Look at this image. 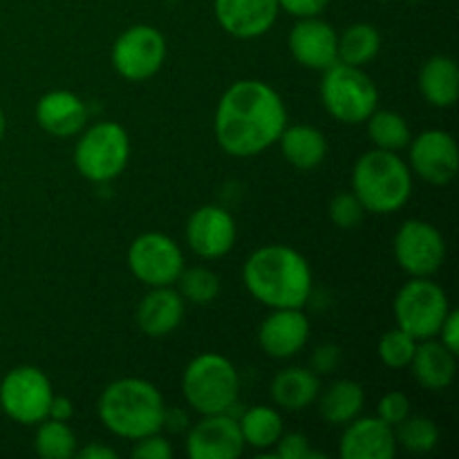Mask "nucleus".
Here are the masks:
<instances>
[{"label": "nucleus", "instance_id": "26", "mask_svg": "<svg viewBox=\"0 0 459 459\" xmlns=\"http://www.w3.org/2000/svg\"><path fill=\"white\" fill-rule=\"evenodd\" d=\"M318 412L332 426H345L361 415L366 406V390L359 381L339 379L318 393Z\"/></svg>", "mask_w": 459, "mask_h": 459}, {"label": "nucleus", "instance_id": "32", "mask_svg": "<svg viewBox=\"0 0 459 459\" xmlns=\"http://www.w3.org/2000/svg\"><path fill=\"white\" fill-rule=\"evenodd\" d=\"M175 285L179 296L191 305H211L220 296V278L209 267H184Z\"/></svg>", "mask_w": 459, "mask_h": 459}, {"label": "nucleus", "instance_id": "12", "mask_svg": "<svg viewBox=\"0 0 459 459\" xmlns=\"http://www.w3.org/2000/svg\"><path fill=\"white\" fill-rule=\"evenodd\" d=\"M112 67L128 81H146L161 70L166 61V39L157 27L133 25L117 36L110 52Z\"/></svg>", "mask_w": 459, "mask_h": 459}, {"label": "nucleus", "instance_id": "37", "mask_svg": "<svg viewBox=\"0 0 459 459\" xmlns=\"http://www.w3.org/2000/svg\"><path fill=\"white\" fill-rule=\"evenodd\" d=\"M130 455L134 459H170L173 457V446L160 430V433H151L146 437L134 439Z\"/></svg>", "mask_w": 459, "mask_h": 459}, {"label": "nucleus", "instance_id": "29", "mask_svg": "<svg viewBox=\"0 0 459 459\" xmlns=\"http://www.w3.org/2000/svg\"><path fill=\"white\" fill-rule=\"evenodd\" d=\"M366 126L370 142L375 143V148H381V151L399 152L411 143V126L406 124V119L399 112L379 110L377 108L366 119Z\"/></svg>", "mask_w": 459, "mask_h": 459}, {"label": "nucleus", "instance_id": "36", "mask_svg": "<svg viewBox=\"0 0 459 459\" xmlns=\"http://www.w3.org/2000/svg\"><path fill=\"white\" fill-rule=\"evenodd\" d=\"M408 415H411V399L406 397V393H399V390L385 393L377 403V417L388 426H393V429L402 424Z\"/></svg>", "mask_w": 459, "mask_h": 459}, {"label": "nucleus", "instance_id": "9", "mask_svg": "<svg viewBox=\"0 0 459 459\" xmlns=\"http://www.w3.org/2000/svg\"><path fill=\"white\" fill-rule=\"evenodd\" d=\"M52 397V381L36 366L12 368L0 381V408L21 426H36L48 420Z\"/></svg>", "mask_w": 459, "mask_h": 459}, {"label": "nucleus", "instance_id": "23", "mask_svg": "<svg viewBox=\"0 0 459 459\" xmlns=\"http://www.w3.org/2000/svg\"><path fill=\"white\" fill-rule=\"evenodd\" d=\"M321 393V379L312 368L291 366L278 372L269 385L273 406L287 412H300L312 406Z\"/></svg>", "mask_w": 459, "mask_h": 459}, {"label": "nucleus", "instance_id": "22", "mask_svg": "<svg viewBox=\"0 0 459 459\" xmlns=\"http://www.w3.org/2000/svg\"><path fill=\"white\" fill-rule=\"evenodd\" d=\"M408 368L421 388L430 390V393H442L455 379L457 354L442 345L439 339H426L417 343Z\"/></svg>", "mask_w": 459, "mask_h": 459}, {"label": "nucleus", "instance_id": "7", "mask_svg": "<svg viewBox=\"0 0 459 459\" xmlns=\"http://www.w3.org/2000/svg\"><path fill=\"white\" fill-rule=\"evenodd\" d=\"M74 166L83 179L92 184H108L119 178L130 160L128 130L117 121H99L85 126L76 134Z\"/></svg>", "mask_w": 459, "mask_h": 459}, {"label": "nucleus", "instance_id": "33", "mask_svg": "<svg viewBox=\"0 0 459 459\" xmlns=\"http://www.w3.org/2000/svg\"><path fill=\"white\" fill-rule=\"evenodd\" d=\"M417 343L420 341L415 336L403 332L402 327H393V330L381 334L379 343H377V354H379V361L385 368H390V370H403V368L411 366Z\"/></svg>", "mask_w": 459, "mask_h": 459}, {"label": "nucleus", "instance_id": "24", "mask_svg": "<svg viewBox=\"0 0 459 459\" xmlns=\"http://www.w3.org/2000/svg\"><path fill=\"white\" fill-rule=\"evenodd\" d=\"M420 92L433 108H453L459 97V67L455 58L435 54L420 70Z\"/></svg>", "mask_w": 459, "mask_h": 459}, {"label": "nucleus", "instance_id": "6", "mask_svg": "<svg viewBox=\"0 0 459 459\" xmlns=\"http://www.w3.org/2000/svg\"><path fill=\"white\" fill-rule=\"evenodd\" d=\"M323 108L341 124H366L379 106V90L363 67L336 61L321 76Z\"/></svg>", "mask_w": 459, "mask_h": 459}, {"label": "nucleus", "instance_id": "17", "mask_svg": "<svg viewBox=\"0 0 459 459\" xmlns=\"http://www.w3.org/2000/svg\"><path fill=\"white\" fill-rule=\"evenodd\" d=\"M309 334H312V325L303 309H272L258 327V345L267 357L287 361L303 352Z\"/></svg>", "mask_w": 459, "mask_h": 459}, {"label": "nucleus", "instance_id": "13", "mask_svg": "<svg viewBox=\"0 0 459 459\" xmlns=\"http://www.w3.org/2000/svg\"><path fill=\"white\" fill-rule=\"evenodd\" d=\"M411 173L433 186L453 182L459 170V148L455 137L442 128H430L411 137L408 143Z\"/></svg>", "mask_w": 459, "mask_h": 459}, {"label": "nucleus", "instance_id": "39", "mask_svg": "<svg viewBox=\"0 0 459 459\" xmlns=\"http://www.w3.org/2000/svg\"><path fill=\"white\" fill-rule=\"evenodd\" d=\"M330 0H278V7L294 18L321 16Z\"/></svg>", "mask_w": 459, "mask_h": 459}, {"label": "nucleus", "instance_id": "4", "mask_svg": "<svg viewBox=\"0 0 459 459\" xmlns=\"http://www.w3.org/2000/svg\"><path fill=\"white\" fill-rule=\"evenodd\" d=\"M352 193L361 200L366 213H397L412 195L411 166L399 152L372 148L354 164Z\"/></svg>", "mask_w": 459, "mask_h": 459}, {"label": "nucleus", "instance_id": "19", "mask_svg": "<svg viewBox=\"0 0 459 459\" xmlns=\"http://www.w3.org/2000/svg\"><path fill=\"white\" fill-rule=\"evenodd\" d=\"M397 448L393 426L379 417H354L341 435L339 455L343 459H393Z\"/></svg>", "mask_w": 459, "mask_h": 459}, {"label": "nucleus", "instance_id": "5", "mask_svg": "<svg viewBox=\"0 0 459 459\" xmlns=\"http://www.w3.org/2000/svg\"><path fill=\"white\" fill-rule=\"evenodd\" d=\"M182 394L197 415H233L240 394V375L224 354L202 352L184 368Z\"/></svg>", "mask_w": 459, "mask_h": 459}, {"label": "nucleus", "instance_id": "43", "mask_svg": "<svg viewBox=\"0 0 459 459\" xmlns=\"http://www.w3.org/2000/svg\"><path fill=\"white\" fill-rule=\"evenodd\" d=\"M76 455L81 459H117V453L110 446H103V444L92 442L88 446H83L81 451H76Z\"/></svg>", "mask_w": 459, "mask_h": 459}, {"label": "nucleus", "instance_id": "34", "mask_svg": "<svg viewBox=\"0 0 459 459\" xmlns=\"http://www.w3.org/2000/svg\"><path fill=\"white\" fill-rule=\"evenodd\" d=\"M327 213H330L332 222L343 229V231H352L366 218V209H363L361 200L352 191L339 193V195L332 197Z\"/></svg>", "mask_w": 459, "mask_h": 459}, {"label": "nucleus", "instance_id": "21", "mask_svg": "<svg viewBox=\"0 0 459 459\" xmlns=\"http://www.w3.org/2000/svg\"><path fill=\"white\" fill-rule=\"evenodd\" d=\"M184 314H186V300L173 285L151 287V291L139 300L134 321L146 336L164 339L182 325Z\"/></svg>", "mask_w": 459, "mask_h": 459}, {"label": "nucleus", "instance_id": "11", "mask_svg": "<svg viewBox=\"0 0 459 459\" xmlns=\"http://www.w3.org/2000/svg\"><path fill=\"white\" fill-rule=\"evenodd\" d=\"M394 260L411 278H430L446 260V240L435 224L426 220H406L393 240Z\"/></svg>", "mask_w": 459, "mask_h": 459}, {"label": "nucleus", "instance_id": "15", "mask_svg": "<svg viewBox=\"0 0 459 459\" xmlns=\"http://www.w3.org/2000/svg\"><path fill=\"white\" fill-rule=\"evenodd\" d=\"M238 227L224 206L204 204L191 213L186 222V245L204 260H218L233 249Z\"/></svg>", "mask_w": 459, "mask_h": 459}, {"label": "nucleus", "instance_id": "44", "mask_svg": "<svg viewBox=\"0 0 459 459\" xmlns=\"http://www.w3.org/2000/svg\"><path fill=\"white\" fill-rule=\"evenodd\" d=\"M4 128H7V119H4V112L0 110V142H3L4 137Z\"/></svg>", "mask_w": 459, "mask_h": 459}, {"label": "nucleus", "instance_id": "8", "mask_svg": "<svg viewBox=\"0 0 459 459\" xmlns=\"http://www.w3.org/2000/svg\"><path fill=\"white\" fill-rule=\"evenodd\" d=\"M393 309L397 327L417 341H426L437 336L444 318L451 312V303L444 287L435 281L411 278L394 296Z\"/></svg>", "mask_w": 459, "mask_h": 459}, {"label": "nucleus", "instance_id": "41", "mask_svg": "<svg viewBox=\"0 0 459 459\" xmlns=\"http://www.w3.org/2000/svg\"><path fill=\"white\" fill-rule=\"evenodd\" d=\"M188 426H191V421H188V415L184 408L173 406V411H170V408H164L161 430H169V433H186Z\"/></svg>", "mask_w": 459, "mask_h": 459}, {"label": "nucleus", "instance_id": "18", "mask_svg": "<svg viewBox=\"0 0 459 459\" xmlns=\"http://www.w3.org/2000/svg\"><path fill=\"white\" fill-rule=\"evenodd\" d=\"M213 12L229 36L251 40L272 30L281 7L278 0H213Z\"/></svg>", "mask_w": 459, "mask_h": 459}, {"label": "nucleus", "instance_id": "14", "mask_svg": "<svg viewBox=\"0 0 459 459\" xmlns=\"http://www.w3.org/2000/svg\"><path fill=\"white\" fill-rule=\"evenodd\" d=\"M186 455L191 459H238L245 453L238 417L231 412L202 415L186 430Z\"/></svg>", "mask_w": 459, "mask_h": 459}, {"label": "nucleus", "instance_id": "28", "mask_svg": "<svg viewBox=\"0 0 459 459\" xmlns=\"http://www.w3.org/2000/svg\"><path fill=\"white\" fill-rule=\"evenodd\" d=\"M381 52V34L370 22H354L339 34V61L363 67Z\"/></svg>", "mask_w": 459, "mask_h": 459}, {"label": "nucleus", "instance_id": "16", "mask_svg": "<svg viewBox=\"0 0 459 459\" xmlns=\"http://www.w3.org/2000/svg\"><path fill=\"white\" fill-rule=\"evenodd\" d=\"M287 48L299 65L307 70H327L339 61V34L321 16L299 18L287 36Z\"/></svg>", "mask_w": 459, "mask_h": 459}, {"label": "nucleus", "instance_id": "27", "mask_svg": "<svg viewBox=\"0 0 459 459\" xmlns=\"http://www.w3.org/2000/svg\"><path fill=\"white\" fill-rule=\"evenodd\" d=\"M245 446L255 448V451H269L276 446L281 435L285 433L281 411L273 406H251L238 417Z\"/></svg>", "mask_w": 459, "mask_h": 459}, {"label": "nucleus", "instance_id": "40", "mask_svg": "<svg viewBox=\"0 0 459 459\" xmlns=\"http://www.w3.org/2000/svg\"><path fill=\"white\" fill-rule=\"evenodd\" d=\"M435 339L442 341V345H446L451 352H459V312L457 309L451 307V312L446 314V318H444L442 327H439L437 336Z\"/></svg>", "mask_w": 459, "mask_h": 459}, {"label": "nucleus", "instance_id": "20", "mask_svg": "<svg viewBox=\"0 0 459 459\" xmlns=\"http://www.w3.org/2000/svg\"><path fill=\"white\" fill-rule=\"evenodd\" d=\"M36 121L52 137H76L88 126V106L70 90H49L36 103Z\"/></svg>", "mask_w": 459, "mask_h": 459}, {"label": "nucleus", "instance_id": "30", "mask_svg": "<svg viewBox=\"0 0 459 459\" xmlns=\"http://www.w3.org/2000/svg\"><path fill=\"white\" fill-rule=\"evenodd\" d=\"M34 435V451L43 459H72L76 457L79 444H76L74 430L67 421L43 420L39 421Z\"/></svg>", "mask_w": 459, "mask_h": 459}, {"label": "nucleus", "instance_id": "2", "mask_svg": "<svg viewBox=\"0 0 459 459\" xmlns=\"http://www.w3.org/2000/svg\"><path fill=\"white\" fill-rule=\"evenodd\" d=\"M247 291L269 309H303L314 291L307 258L290 245H264L242 267Z\"/></svg>", "mask_w": 459, "mask_h": 459}, {"label": "nucleus", "instance_id": "38", "mask_svg": "<svg viewBox=\"0 0 459 459\" xmlns=\"http://www.w3.org/2000/svg\"><path fill=\"white\" fill-rule=\"evenodd\" d=\"M341 350L334 343H323L314 350L312 354V370L316 375H330L339 368Z\"/></svg>", "mask_w": 459, "mask_h": 459}, {"label": "nucleus", "instance_id": "10", "mask_svg": "<svg viewBox=\"0 0 459 459\" xmlns=\"http://www.w3.org/2000/svg\"><path fill=\"white\" fill-rule=\"evenodd\" d=\"M128 269L146 287H170L184 272V254L166 233L148 231L134 238L128 247Z\"/></svg>", "mask_w": 459, "mask_h": 459}, {"label": "nucleus", "instance_id": "31", "mask_svg": "<svg viewBox=\"0 0 459 459\" xmlns=\"http://www.w3.org/2000/svg\"><path fill=\"white\" fill-rule=\"evenodd\" d=\"M394 439H397V446L406 448L408 453L426 455L437 448L439 429L430 417L408 415L402 424L394 426Z\"/></svg>", "mask_w": 459, "mask_h": 459}, {"label": "nucleus", "instance_id": "42", "mask_svg": "<svg viewBox=\"0 0 459 459\" xmlns=\"http://www.w3.org/2000/svg\"><path fill=\"white\" fill-rule=\"evenodd\" d=\"M72 415H74V406L67 397H61V394H54L52 403H49L48 417L56 421H70Z\"/></svg>", "mask_w": 459, "mask_h": 459}, {"label": "nucleus", "instance_id": "3", "mask_svg": "<svg viewBox=\"0 0 459 459\" xmlns=\"http://www.w3.org/2000/svg\"><path fill=\"white\" fill-rule=\"evenodd\" d=\"M164 408L166 403L160 388L139 377H124L108 384L97 403L101 424L115 437L130 442L160 433Z\"/></svg>", "mask_w": 459, "mask_h": 459}, {"label": "nucleus", "instance_id": "1", "mask_svg": "<svg viewBox=\"0 0 459 459\" xmlns=\"http://www.w3.org/2000/svg\"><path fill=\"white\" fill-rule=\"evenodd\" d=\"M287 126V108L273 85L242 79L229 85L215 108L213 130L227 155L247 160L272 148Z\"/></svg>", "mask_w": 459, "mask_h": 459}, {"label": "nucleus", "instance_id": "25", "mask_svg": "<svg viewBox=\"0 0 459 459\" xmlns=\"http://www.w3.org/2000/svg\"><path fill=\"white\" fill-rule=\"evenodd\" d=\"M276 143H281V152L287 164L299 170L318 169L327 157V139L316 126H285Z\"/></svg>", "mask_w": 459, "mask_h": 459}, {"label": "nucleus", "instance_id": "35", "mask_svg": "<svg viewBox=\"0 0 459 459\" xmlns=\"http://www.w3.org/2000/svg\"><path fill=\"white\" fill-rule=\"evenodd\" d=\"M273 457L278 459H312V457H325V453L312 451L309 439L303 433H282L281 439L273 446Z\"/></svg>", "mask_w": 459, "mask_h": 459}]
</instances>
